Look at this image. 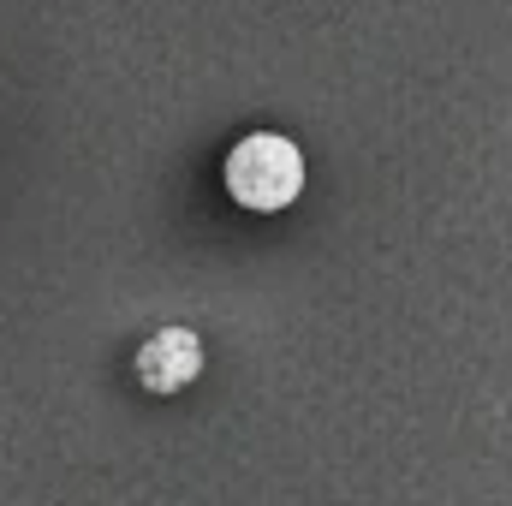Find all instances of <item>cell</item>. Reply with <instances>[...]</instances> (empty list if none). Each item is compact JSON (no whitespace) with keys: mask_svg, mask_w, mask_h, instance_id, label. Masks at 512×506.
<instances>
[{"mask_svg":"<svg viewBox=\"0 0 512 506\" xmlns=\"http://www.w3.org/2000/svg\"><path fill=\"white\" fill-rule=\"evenodd\" d=\"M203 376V340L191 328H155L137 346V381L149 393H179L185 381Z\"/></svg>","mask_w":512,"mask_h":506,"instance_id":"cell-2","label":"cell"},{"mask_svg":"<svg viewBox=\"0 0 512 506\" xmlns=\"http://www.w3.org/2000/svg\"><path fill=\"white\" fill-rule=\"evenodd\" d=\"M227 191L251 215H274V209L298 203V191H304V155H298V143L280 137V131H251L227 155Z\"/></svg>","mask_w":512,"mask_h":506,"instance_id":"cell-1","label":"cell"}]
</instances>
